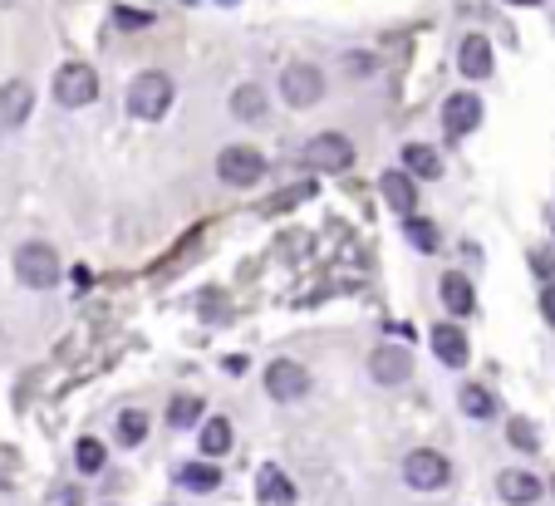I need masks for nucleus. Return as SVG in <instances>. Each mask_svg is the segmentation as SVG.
Returning a JSON list of instances; mask_svg holds the SVG:
<instances>
[{"label":"nucleus","instance_id":"nucleus-1","mask_svg":"<svg viewBox=\"0 0 555 506\" xmlns=\"http://www.w3.org/2000/svg\"><path fill=\"white\" fill-rule=\"evenodd\" d=\"M172 109V79L163 69H143L133 84H128V113L143 118V123H158Z\"/></svg>","mask_w":555,"mask_h":506},{"label":"nucleus","instance_id":"nucleus-2","mask_svg":"<svg viewBox=\"0 0 555 506\" xmlns=\"http://www.w3.org/2000/svg\"><path fill=\"white\" fill-rule=\"evenodd\" d=\"M15 276H20V285H30V290H50V285L59 281V256L45 241H25V246L15 251Z\"/></svg>","mask_w":555,"mask_h":506},{"label":"nucleus","instance_id":"nucleus-3","mask_svg":"<svg viewBox=\"0 0 555 506\" xmlns=\"http://www.w3.org/2000/svg\"><path fill=\"white\" fill-rule=\"evenodd\" d=\"M403 482L418 487V492H438V487L452 482V462L433 448H413L408 457H403Z\"/></svg>","mask_w":555,"mask_h":506},{"label":"nucleus","instance_id":"nucleus-4","mask_svg":"<svg viewBox=\"0 0 555 506\" xmlns=\"http://www.w3.org/2000/svg\"><path fill=\"white\" fill-rule=\"evenodd\" d=\"M280 99H285L290 109H315V104L325 99V74H320L315 64H290V69L280 74Z\"/></svg>","mask_w":555,"mask_h":506},{"label":"nucleus","instance_id":"nucleus-5","mask_svg":"<svg viewBox=\"0 0 555 506\" xmlns=\"http://www.w3.org/2000/svg\"><path fill=\"white\" fill-rule=\"evenodd\" d=\"M217 177H222L226 187H256L266 177V158L256 148H246V143H231L217 158Z\"/></svg>","mask_w":555,"mask_h":506},{"label":"nucleus","instance_id":"nucleus-6","mask_svg":"<svg viewBox=\"0 0 555 506\" xmlns=\"http://www.w3.org/2000/svg\"><path fill=\"white\" fill-rule=\"evenodd\" d=\"M55 99L64 109H89L99 99V74L89 64H64L55 74Z\"/></svg>","mask_w":555,"mask_h":506},{"label":"nucleus","instance_id":"nucleus-7","mask_svg":"<svg viewBox=\"0 0 555 506\" xmlns=\"http://www.w3.org/2000/svg\"><path fill=\"white\" fill-rule=\"evenodd\" d=\"M369 374H374V384L398 389V384L413 379V354H408L403 344H379V349L369 354Z\"/></svg>","mask_w":555,"mask_h":506},{"label":"nucleus","instance_id":"nucleus-8","mask_svg":"<svg viewBox=\"0 0 555 506\" xmlns=\"http://www.w3.org/2000/svg\"><path fill=\"white\" fill-rule=\"evenodd\" d=\"M266 394L276 398V403H295V398L310 394V369L305 364H295V359H276L271 369H266Z\"/></svg>","mask_w":555,"mask_h":506},{"label":"nucleus","instance_id":"nucleus-9","mask_svg":"<svg viewBox=\"0 0 555 506\" xmlns=\"http://www.w3.org/2000/svg\"><path fill=\"white\" fill-rule=\"evenodd\" d=\"M305 163L320 172H344L354 163V143H349L344 133H320V138L305 143Z\"/></svg>","mask_w":555,"mask_h":506},{"label":"nucleus","instance_id":"nucleus-10","mask_svg":"<svg viewBox=\"0 0 555 506\" xmlns=\"http://www.w3.org/2000/svg\"><path fill=\"white\" fill-rule=\"evenodd\" d=\"M482 123V99L477 94H452L443 104V128L452 138H462V133H472Z\"/></svg>","mask_w":555,"mask_h":506},{"label":"nucleus","instance_id":"nucleus-11","mask_svg":"<svg viewBox=\"0 0 555 506\" xmlns=\"http://www.w3.org/2000/svg\"><path fill=\"white\" fill-rule=\"evenodd\" d=\"M30 109H35V89H30L25 79H10V84L0 89V123H5V128H20V123L30 118Z\"/></svg>","mask_w":555,"mask_h":506},{"label":"nucleus","instance_id":"nucleus-12","mask_svg":"<svg viewBox=\"0 0 555 506\" xmlns=\"http://www.w3.org/2000/svg\"><path fill=\"white\" fill-rule=\"evenodd\" d=\"M497 492L506 506H536L541 502V482H536L531 472H516V467L497 477Z\"/></svg>","mask_w":555,"mask_h":506},{"label":"nucleus","instance_id":"nucleus-13","mask_svg":"<svg viewBox=\"0 0 555 506\" xmlns=\"http://www.w3.org/2000/svg\"><path fill=\"white\" fill-rule=\"evenodd\" d=\"M379 187H384V202H389L398 217H413V207H418V187H413L408 172H384Z\"/></svg>","mask_w":555,"mask_h":506},{"label":"nucleus","instance_id":"nucleus-14","mask_svg":"<svg viewBox=\"0 0 555 506\" xmlns=\"http://www.w3.org/2000/svg\"><path fill=\"white\" fill-rule=\"evenodd\" d=\"M457 69H462L467 79H487V74H492V45H487L482 35H467L462 50H457Z\"/></svg>","mask_w":555,"mask_h":506},{"label":"nucleus","instance_id":"nucleus-15","mask_svg":"<svg viewBox=\"0 0 555 506\" xmlns=\"http://www.w3.org/2000/svg\"><path fill=\"white\" fill-rule=\"evenodd\" d=\"M256 497L266 506H290L295 502V482L280 472V467H261V477H256Z\"/></svg>","mask_w":555,"mask_h":506},{"label":"nucleus","instance_id":"nucleus-16","mask_svg":"<svg viewBox=\"0 0 555 506\" xmlns=\"http://www.w3.org/2000/svg\"><path fill=\"white\" fill-rule=\"evenodd\" d=\"M443 305L457 315V320H467V315L477 310V290H472V281H467V276H457V271L443 276Z\"/></svg>","mask_w":555,"mask_h":506},{"label":"nucleus","instance_id":"nucleus-17","mask_svg":"<svg viewBox=\"0 0 555 506\" xmlns=\"http://www.w3.org/2000/svg\"><path fill=\"white\" fill-rule=\"evenodd\" d=\"M433 349H438V359H443L447 369H462V364H467V335H462L457 325H438V330H433Z\"/></svg>","mask_w":555,"mask_h":506},{"label":"nucleus","instance_id":"nucleus-18","mask_svg":"<svg viewBox=\"0 0 555 506\" xmlns=\"http://www.w3.org/2000/svg\"><path fill=\"white\" fill-rule=\"evenodd\" d=\"M231 113H236L241 123H261V118H266V89H261V84H241V89L231 94Z\"/></svg>","mask_w":555,"mask_h":506},{"label":"nucleus","instance_id":"nucleus-19","mask_svg":"<svg viewBox=\"0 0 555 506\" xmlns=\"http://www.w3.org/2000/svg\"><path fill=\"white\" fill-rule=\"evenodd\" d=\"M403 163H408V177H438V172H443L438 148H428V143H408V148H403Z\"/></svg>","mask_w":555,"mask_h":506},{"label":"nucleus","instance_id":"nucleus-20","mask_svg":"<svg viewBox=\"0 0 555 506\" xmlns=\"http://www.w3.org/2000/svg\"><path fill=\"white\" fill-rule=\"evenodd\" d=\"M403 236L418 246V251H438V222H428V217H403Z\"/></svg>","mask_w":555,"mask_h":506},{"label":"nucleus","instance_id":"nucleus-21","mask_svg":"<svg viewBox=\"0 0 555 506\" xmlns=\"http://www.w3.org/2000/svg\"><path fill=\"white\" fill-rule=\"evenodd\" d=\"M457 403H462V413H467V418H492V408H497V398L487 394L482 384H462Z\"/></svg>","mask_w":555,"mask_h":506},{"label":"nucleus","instance_id":"nucleus-22","mask_svg":"<svg viewBox=\"0 0 555 506\" xmlns=\"http://www.w3.org/2000/svg\"><path fill=\"white\" fill-rule=\"evenodd\" d=\"M167 423H172V428H197V423H202V398L177 394L172 408H167Z\"/></svg>","mask_w":555,"mask_h":506},{"label":"nucleus","instance_id":"nucleus-23","mask_svg":"<svg viewBox=\"0 0 555 506\" xmlns=\"http://www.w3.org/2000/svg\"><path fill=\"white\" fill-rule=\"evenodd\" d=\"M143 438H148V413H138V408L118 413V443H123V448H138Z\"/></svg>","mask_w":555,"mask_h":506},{"label":"nucleus","instance_id":"nucleus-24","mask_svg":"<svg viewBox=\"0 0 555 506\" xmlns=\"http://www.w3.org/2000/svg\"><path fill=\"white\" fill-rule=\"evenodd\" d=\"M226 448H231V423H226V418H207V423H202V452H207V457H222Z\"/></svg>","mask_w":555,"mask_h":506},{"label":"nucleus","instance_id":"nucleus-25","mask_svg":"<svg viewBox=\"0 0 555 506\" xmlns=\"http://www.w3.org/2000/svg\"><path fill=\"white\" fill-rule=\"evenodd\" d=\"M74 462H79V472H84V477L104 472V443H99V438H79V448H74Z\"/></svg>","mask_w":555,"mask_h":506},{"label":"nucleus","instance_id":"nucleus-26","mask_svg":"<svg viewBox=\"0 0 555 506\" xmlns=\"http://www.w3.org/2000/svg\"><path fill=\"white\" fill-rule=\"evenodd\" d=\"M217 482H222V472H217L212 462H202V467H182V487H192V492H217Z\"/></svg>","mask_w":555,"mask_h":506},{"label":"nucleus","instance_id":"nucleus-27","mask_svg":"<svg viewBox=\"0 0 555 506\" xmlns=\"http://www.w3.org/2000/svg\"><path fill=\"white\" fill-rule=\"evenodd\" d=\"M506 438H511V443H516V448H536V428H531V423H526V418H516V423H511V428H506Z\"/></svg>","mask_w":555,"mask_h":506},{"label":"nucleus","instance_id":"nucleus-28","mask_svg":"<svg viewBox=\"0 0 555 506\" xmlns=\"http://www.w3.org/2000/svg\"><path fill=\"white\" fill-rule=\"evenodd\" d=\"M55 506H84L79 487H59V492H55Z\"/></svg>","mask_w":555,"mask_h":506},{"label":"nucleus","instance_id":"nucleus-29","mask_svg":"<svg viewBox=\"0 0 555 506\" xmlns=\"http://www.w3.org/2000/svg\"><path fill=\"white\" fill-rule=\"evenodd\" d=\"M541 315H546V320L555 325V281L546 285V290H541Z\"/></svg>","mask_w":555,"mask_h":506},{"label":"nucleus","instance_id":"nucleus-30","mask_svg":"<svg viewBox=\"0 0 555 506\" xmlns=\"http://www.w3.org/2000/svg\"><path fill=\"white\" fill-rule=\"evenodd\" d=\"M506 5H541V0H506Z\"/></svg>","mask_w":555,"mask_h":506},{"label":"nucleus","instance_id":"nucleus-31","mask_svg":"<svg viewBox=\"0 0 555 506\" xmlns=\"http://www.w3.org/2000/svg\"><path fill=\"white\" fill-rule=\"evenodd\" d=\"M551 487H555V482H551Z\"/></svg>","mask_w":555,"mask_h":506}]
</instances>
